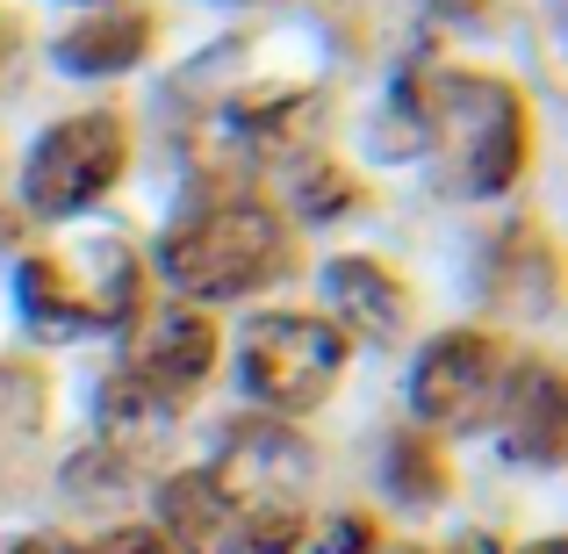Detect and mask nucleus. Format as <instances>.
Listing matches in <instances>:
<instances>
[{"instance_id": "obj_1", "label": "nucleus", "mask_w": 568, "mask_h": 554, "mask_svg": "<svg viewBox=\"0 0 568 554\" xmlns=\"http://www.w3.org/2000/svg\"><path fill=\"white\" fill-rule=\"evenodd\" d=\"M14 295L43 332H109L138 310V260H130L123 231L87 223V231H65L58 245L29 252Z\"/></svg>"}, {"instance_id": "obj_2", "label": "nucleus", "mask_w": 568, "mask_h": 554, "mask_svg": "<svg viewBox=\"0 0 568 554\" xmlns=\"http://www.w3.org/2000/svg\"><path fill=\"white\" fill-rule=\"evenodd\" d=\"M425 138L454 144V173L468 194H504L526 173V101L497 72H417Z\"/></svg>"}, {"instance_id": "obj_3", "label": "nucleus", "mask_w": 568, "mask_h": 554, "mask_svg": "<svg viewBox=\"0 0 568 554\" xmlns=\"http://www.w3.org/2000/svg\"><path fill=\"white\" fill-rule=\"evenodd\" d=\"M159 266L187 303H231V295H252L274 274H288V223L260 202H216L187 216L181 231H166Z\"/></svg>"}, {"instance_id": "obj_4", "label": "nucleus", "mask_w": 568, "mask_h": 554, "mask_svg": "<svg viewBox=\"0 0 568 554\" xmlns=\"http://www.w3.org/2000/svg\"><path fill=\"white\" fill-rule=\"evenodd\" d=\"M216 367V324L194 303H159L130 324L123 339V374L101 389V417L123 425L138 411H181Z\"/></svg>"}, {"instance_id": "obj_5", "label": "nucleus", "mask_w": 568, "mask_h": 554, "mask_svg": "<svg viewBox=\"0 0 568 554\" xmlns=\"http://www.w3.org/2000/svg\"><path fill=\"white\" fill-rule=\"evenodd\" d=\"M346 374V332L332 318H310V310H266L245 324L237 339V382L252 389V403L295 417L317 411L324 396Z\"/></svg>"}, {"instance_id": "obj_6", "label": "nucleus", "mask_w": 568, "mask_h": 554, "mask_svg": "<svg viewBox=\"0 0 568 554\" xmlns=\"http://www.w3.org/2000/svg\"><path fill=\"white\" fill-rule=\"evenodd\" d=\"M123 159H130V138L109 109L65 115V123H51L37 138V152H29L22 202L37 209V216H80L87 202H101V194L115 188Z\"/></svg>"}, {"instance_id": "obj_7", "label": "nucleus", "mask_w": 568, "mask_h": 554, "mask_svg": "<svg viewBox=\"0 0 568 554\" xmlns=\"http://www.w3.org/2000/svg\"><path fill=\"white\" fill-rule=\"evenodd\" d=\"M504 353L489 332H439L410 367V411L425 425H446V432H468L483 425L489 411L504 403Z\"/></svg>"}, {"instance_id": "obj_8", "label": "nucleus", "mask_w": 568, "mask_h": 554, "mask_svg": "<svg viewBox=\"0 0 568 554\" xmlns=\"http://www.w3.org/2000/svg\"><path fill=\"white\" fill-rule=\"evenodd\" d=\"M209 483H216V497H223V518H237V512H295V497H303V483H310V446L295 440L288 425L245 417V425H231L223 461L209 469Z\"/></svg>"}, {"instance_id": "obj_9", "label": "nucleus", "mask_w": 568, "mask_h": 554, "mask_svg": "<svg viewBox=\"0 0 568 554\" xmlns=\"http://www.w3.org/2000/svg\"><path fill=\"white\" fill-rule=\"evenodd\" d=\"M324 295H332V310L346 318L338 324L346 339L361 332V339H375V346H388V339H403V324H410V289H403L382 260H367V252H346V260L324 266Z\"/></svg>"}, {"instance_id": "obj_10", "label": "nucleus", "mask_w": 568, "mask_h": 554, "mask_svg": "<svg viewBox=\"0 0 568 554\" xmlns=\"http://www.w3.org/2000/svg\"><path fill=\"white\" fill-rule=\"evenodd\" d=\"M504 432H511L518 461H540L555 469L561 461V374L547 361H526L518 374H504Z\"/></svg>"}, {"instance_id": "obj_11", "label": "nucleus", "mask_w": 568, "mask_h": 554, "mask_svg": "<svg viewBox=\"0 0 568 554\" xmlns=\"http://www.w3.org/2000/svg\"><path fill=\"white\" fill-rule=\"evenodd\" d=\"M152 43V22L144 14H94V22L65 29L58 37V66L65 72H87V80H109V72H130Z\"/></svg>"}, {"instance_id": "obj_12", "label": "nucleus", "mask_w": 568, "mask_h": 554, "mask_svg": "<svg viewBox=\"0 0 568 554\" xmlns=\"http://www.w3.org/2000/svg\"><path fill=\"white\" fill-rule=\"evenodd\" d=\"M159 518H166V541L173 554H209L223 541V497H216V483H209L202 469L194 475H173L166 490H159Z\"/></svg>"}, {"instance_id": "obj_13", "label": "nucleus", "mask_w": 568, "mask_h": 554, "mask_svg": "<svg viewBox=\"0 0 568 554\" xmlns=\"http://www.w3.org/2000/svg\"><path fill=\"white\" fill-rule=\"evenodd\" d=\"M388 490L403 504H417V512L446 497V454L432 432H396V446H388Z\"/></svg>"}, {"instance_id": "obj_14", "label": "nucleus", "mask_w": 568, "mask_h": 554, "mask_svg": "<svg viewBox=\"0 0 568 554\" xmlns=\"http://www.w3.org/2000/svg\"><path fill=\"white\" fill-rule=\"evenodd\" d=\"M223 541H231V554H295L303 512H237L223 518Z\"/></svg>"}, {"instance_id": "obj_15", "label": "nucleus", "mask_w": 568, "mask_h": 554, "mask_svg": "<svg viewBox=\"0 0 568 554\" xmlns=\"http://www.w3.org/2000/svg\"><path fill=\"white\" fill-rule=\"evenodd\" d=\"M288 194H295V209L303 216H338V209H353V173L346 167H332V159H303L295 167V181H288Z\"/></svg>"}, {"instance_id": "obj_16", "label": "nucleus", "mask_w": 568, "mask_h": 554, "mask_svg": "<svg viewBox=\"0 0 568 554\" xmlns=\"http://www.w3.org/2000/svg\"><path fill=\"white\" fill-rule=\"evenodd\" d=\"M29 417H37V374L29 367H0V432L29 425Z\"/></svg>"}, {"instance_id": "obj_17", "label": "nucleus", "mask_w": 568, "mask_h": 554, "mask_svg": "<svg viewBox=\"0 0 568 554\" xmlns=\"http://www.w3.org/2000/svg\"><path fill=\"white\" fill-rule=\"evenodd\" d=\"M367 547H375V526H367L361 512H353V518H332V526L317 533V554H367Z\"/></svg>"}, {"instance_id": "obj_18", "label": "nucleus", "mask_w": 568, "mask_h": 554, "mask_svg": "<svg viewBox=\"0 0 568 554\" xmlns=\"http://www.w3.org/2000/svg\"><path fill=\"white\" fill-rule=\"evenodd\" d=\"M94 554H173V547L159 541L152 526H123V533H109V541H101Z\"/></svg>"}, {"instance_id": "obj_19", "label": "nucleus", "mask_w": 568, "mask_h": 554, "mask_svg": "<svg viewBox=\"0 0 568 554\" xmlns=\"http://www.w3.org/2000/svg\"><path fill=\"white\" fill-rule=\"evenodd\" d=\"M0 554H80V547H72L65 533H22V541H8Z\"/></svg>"}, {"instance_id": "obj_20", "label": "nucleus", "mask_w": 568, "mask_h": 554, "mask_svg": "<svg viewBox=\"0 0 568 554\" xmlns=\"http://www.w3.org/2000/svg\"><path fill=\"white\" fill-rule=\"evenodd\" d=\"M432 14H439V22H483L489 0H432Z\"/></svg>"}, {"instance_id": "obj_21", "label": "nucleus", "mask_w": 568, "mask_h": 554, "mask_svg": "<svg viewBox=\"0 0 568 554\" xmlns=\"http://www.w3.org/2000/svg\"><path fill=\"white\" fill-rule=\"evenodd\" d=\"M454 554H504V547H497V541H483V533H468V541H460Z\"/></svg>"}, {"instance_id": "obj_22", "label": "nucleus", "mask_w": 568, "mask_h": 554, "mask_svg": "<svg viewBox=\"0 0 568 554\" xmlns=\"http://www.w3.org/2000/svg\"><path fill=\"white\" fill-rule=\"evenodd\" d=\"M14 58V22H0V66Z\"/></svg>"}, {"instance_id": "obj_23", "label": "nucleus", "mask_w": 568, "mask_h": 554, "mask_svg": "<svg viewBox=\"0 0 568 554\" xmlns=\"http://www.w3.org/2000/svg\"><path fill=\"white\" fill-rule=\"evenodd\" d=\"M518 554H568L561 541H532V547H518Z\"/></svg>"}, {"instance_id": "obj_24", "label": "nucleus", "mask_w": 568, "mask_h": 554, "mask_svg": "<svg viewBox=\"0 0 568 554\" xmlns=\"http://www.w3.org/2000/svg\"><path fill=\"white\" fill-rule=\"evenodd\" d=\"M396 554H417V547H396Z\"/></svg>"}]
</instances>
